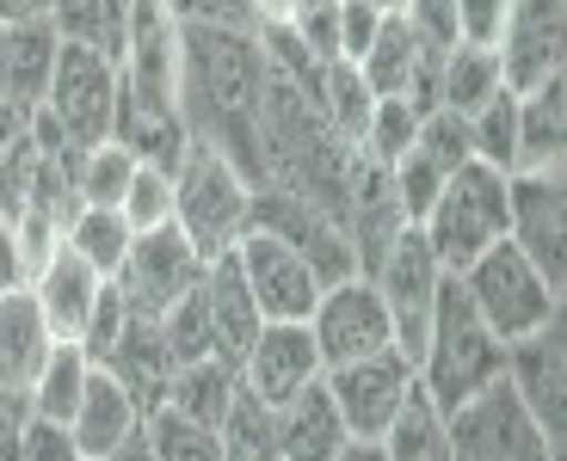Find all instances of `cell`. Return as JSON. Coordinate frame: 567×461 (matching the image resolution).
<instances>
[{"mask_svg":"<svg viewBox=\"0 0 567 461\" xmlns=\"http://www.w3.org/2000/svg\"><path fill=\"white\" fill-rule=\"evenodd\" d=\"M266 43L254 25L179 19V112L192 142L223 148L247 185H266L259 167V105H266Z\"/></svg>","mask_w":567,"mask_h":461,"instance_id":"1","label":"cell"},{"mask_svg":"<svg viewBox=\"0 0 567 461\" xmlns=\"http://www.w3.org/2000/svg\"><path fill=\"white\" fill-rule=\"evenodd\" d=\"M499 376H506V345H499L494 326L475 314L463 283L444 277L432 326H425V345H420V357H413V381H420L444 412H456V406L475 400V394Z\"/></svg>","mask_w":567,"mask_h":461,"instance_id":"2","label":"cell"},{"mask_svg":"<svg viewBox=\"0 0 567 461\" xmlns=\"http://www.w3.org/2000/svg\"><path fill=\"white\" fill-rule=\"evenodd\" d=\"M173 228H179L204 259L228 252L254 228V185L247 172L210 142H192L173 167Z\"/></svg>","mask_w":567,"mask_h":461,"instance_id":"3","label":"cell"},{"mask_svg":"<svg viewBox=\"0 0 567 461\" xmlns=\"http://www.w3.org/2000/svg\"><path fill=\"white\" fill-rule=\"evenodd\" d=\"M420 234L432 240L439 265L451 277H463L487 247L506 240V172L482 167V160H463L444 179V191L432 197V210L420 216Z\"/></svg>","mask_w":567,"mask_h":461,"instance_id":"4","label":"cell"},{"mask_svg":"<svg viewBox=\"0 0 567 461\" xmlns=\"http://www.w3.org/2000/svg\"><path fill=\"white\" fill-rule=\"evenodd\" d=\"M456 283L468 290L475 314L494 326L499 345H512V338H525V333H537V326L561 321V290H555V283L530 265L525 252L512 247V240L487 247Z\"/></svg>","mask_w":567,"mask_h":461,"instance_id":"5","label":"cell"},{"mask_svg":"<svg viewBox=\"0 0 567 461\" xmlns=\"http://www.w3.org/2000/svg\"><path fill=\"white\" fill-rule=\"evenodd\" d=\"M74 148H100L112 142V117H117V62L93 43H56V69H50V93L38 105Z\"/></svg>","mask_w":567,"mask_h":461,"instance_id":"6","label":"cell"},{"mask_svg":"<svg viewBox=\"0 0 567 461\" xmlns=\"http://www.w3.org/2000/svg\"><path fill=\"white\" fill-rule=\"evenodd\" d=\"M444 425H451V461H561V443H549V431L518 406L506 376L444 412Z\"/></svg>","mask_w":567,"mask_h":461,"instance_id":"7","label":"cell"},{"mask_svg":"<svg viewBox=\"0 0 567 461\" xmlns=\"http://www.w3.org/2000/svg\"><path fill=\"white\" fill-rule=\"evenodd\" d=\"M451 271L439 265V252H432V240L420 234V222H408L395 234V247L383 252V265L370 271V283H377V295H383L389 307V326H395V350L401 357H420L425 345V326H432V307H439V290Z\"/></svg>","mask_w":567,"mask_h":461,"instance_id":"8","label":"cell"},{"mask_svg":"<svg viewBox=\"0 0 567 461\" xmlns=\"http://www.w3.org/2000/svg\"><path fill=\"white\" fill-rule=\"evenodd\" d=\"M309 338L321 350V376L340 364H358V357H377V350L395 345V326H389V307L377 295L370 277H340V283H321L309 307Z\"/></svg>","mask_w":567,"mask_h":461,"instance_id":"9","label":"cell"},{"mask_svg":"<svg viewBox=\"0 0 567 461\" xmlns=\"http://www.w3.org/2000/svg\"><path fill=\"white\" fill-rule=\"evenodd\" d=\"M204 265H210V259L167 222V228H148V234H130V252H124V265H117L112 283L130 302V314L161 321L179 295H192L204 283Z\"/></svg>","mask_w":567,"mask_h":461,"instance_id":"10","label":"cell"},{"mask_svg":"<svg viewBox=\"0 0 567 461\" xmlns=\"http://www.w3.org/2000/svg\"><path fill=\"white\" fill-rule=\"evenodd\" d=\"M506 240L561 290L567 283V185L561 167L506 172Z\"/></svg>","mask_w":567,"mask_h":461,"instance_id":"11","label":"cell"},{"mask_svg":"<svg viewBox=\"0 0 567 461\" xmlns=\"http://www.w3.org/2000/svg\"><path fill=\"white\" fill-rule=\"evenodd\" d=\"M321 381H327V394H333V406H340L352 443H377V437L395 425L401 400L413 394V364L389 345V350H377V357H358V364L327 369Z\"/></svg>","mask_w":567,"mask_h":461,"instance_id":"12","label":"cell"},{"mask_svg":"<svg viewBox=\"0 0 567 461\" xmlns=\"http://www.w3.org/2000/svg\"><path fill=\"white\" fill-rule=\"evenodd\" d=\"M117 93L148 105H179V13L167 0H136L117 56Z\"/></svg>","mask_w":567,"mask_h":461,"instance_id":"13","label":"cell"},{"mask_svg":"<svg viewBox=\"0 0 567 461\" xmlns=\"http://www.w3.org/2000/svg\"><path fill=\"white\" fill-rule=\"evenodd\" d=\"M254 228H259V234H278L284 247H297L302 259L315 265V277H321V283H340V277H352V271H358L346 228L333 222L321 203H309V197H297V191L259 185V191H254Z\"/></svg>","mask_w":567,"mask_h":461,"instance_id":"14","label":"cell"},{"mask_svg":"<svg viewBox=\"0 0 567 461\" xmlns=\"http://www.w3.org/2000/svg\"><path fill=\"white\" fill-rule=\"evenodd\" d=\"M228 252H235V265H241L247 290L259 302V321H309L315 295H321V277H315V265L297 247H284L278 234L247 228Z\"/></svg>","mask_w":567,"mask_h":461,"instance_id":"15","label":"cell"},{"mask_svg":"<svg viewBox=\"0 0 567 461\" xmlns=\"http://www.w3.org/2000/svg\"><path fill=\"white\" fill-rule=\"evenodd\" d=\"M401 228H408V210H401V197H395V172L352 148V172H346V240H352L358 277H370V271L383 265V252L395 247Z\"/></svg>","mask_w":567,"mask_h":461,"instance_id":"16","label":"cell"},{"mask_svg":"<svg viewBox=\"0 0 567 461\" xmlns=\"http://www.w3.org/2000/svg\"><path fill=\"white\" fill-rule=\"evenodd\" d=\"M506 388L518 394L530 419L549 431V443L567 437V345H561V321L537 326V333L512 338L506 345Z\"/></svg>","mask_w":567,"mask_h":461,"instance_id":"17","label":"cell"},{"mask_svg":"<svg viewBox=\"0 0 567 461\" xmlns=\"http://www.w3.org/2000/svg\"><path fill=\"white\" fill-rule=\"evenodd\" d=\"M499 74H506L512 93L561 74L567 56V0H512L506 31H499Z\"/></svg>","mask_w":567,"mask_h":461,"instance_id":"18","label":"cell"},{"mask_svg":"<svg viewBox=\"0 0 567 461\" xmlns=\"http://www.w3.org/2000/svg\"><path fill=\"white\" fill-rule=\"evenodd\" d=\"M309 381H321V350L309 338V321H266L241 357V388H254L266 406H284Z\"/></svg>","mask_w":567,"mask_h":461,"instance_id":"19","label":"cell"},{"mask_svg":"<svg viewBox=\"0 0 567 461\" xmlns=\"http://www.w3.org/2000/svg\"><path fill=\"white\" fill-rule=\"evenodd\" d=\"M142 419H148V412H142L136 394H130L112 369H93L81 406H74V419H69V437H74V449H81V461H105L112 449H124L130 437H142Z\"/></svg>","mask_w":567,"mask_h":461,"instance_id":"20","label":"cell"},{"mask_svg":"<svg viewBox=\"0 0 567 461\" xmlns=\"http://www.w3.org/2000/svg\"><path fill=\"white\" fill-rule=\"evenodd\" d=\"M198 295H204V314H210L216 357H228V364L241 369L247 345L259 338V326H266V321H259V302H254V290H247L241 265H235V252H216L210 265H204Z\"/></svg>","mask_w":567,"mask_h":461,"instance_id":"21","label":"cell"},{"mask_svg":"<svg viewBox=\"0 0 567 461\" xmlns=\"http://www.w3.org/2000/svg\"><path fill=\"white\" fill-rule=\"evenodd\" d=\"M271 412H278V461H340V449L352 443L327 381H309L302 394H290Z\"/></svg>","mask_w":567,"mask_h":461,"instance_id":"22","label":"cell"},{"mask_svg":"<svg viewBox=\"0 0 567 461\" xmlns=\"http://www.w3.org/2000/svg\"><path fill=\"white\" fill-rule=\"evenodd\" d=\"M50 345H56V333H50V321H43L31 283H19V290L0 295V388L25 394L31 376L43 369V357H50Z\"/></svg>","mask_w":567,"mask_h":461,"instance_id":"23","label":"cell"},{"mask_svg":"<svg viewBox=\"0 0 567 461\" xmlns=\"http://www.w3.org/2000/svg\"><path fill=\"white\" fill-rule=\"evenodd\" d=\"M112 142L130 148L142 167H161L173 172L192 148V129H185V112L179 105H148V98H130L117 93V117H112Z\"/></svg>","mask_w":567,"mask_h":461,"instance_id":"24","label":"cell"},{"mask_svg":"<svg viewBox=\"0 0 567 461\" xmlns=\"http://www.w3.org/2000/svg\"><path fill=\"white\" fill-rule=\"evenodd\" d=\"M100 290H105V277L69 247H56V259L31 277V295H38L43 321H50L56 338H81V326H86V314H93V302H100Z\"/></svg>","mask_w":567,"mask_h":461,"instance_id":"25","label":"cell"},{"mask_svg":"<svg viewBox=\"0 0 567 461\" xmlns=\"http://www.w3.org/2000/svg\"><path fill=\"white\" fill-rule=\"evenodd\" d=\"M567 142V86L561 74L518 93V167H561Z\"/></svg>","mask_w":567,"mask_h":461,"instance_id":"26","label":"cell"},{"mask_svg":"<svg viewBox=\"0 0 567 461\" xmlns=\"http://www.w3.org/2000/svg\"><path fill=\"white\" fill-rule=\"evenodd\" d=\"M56 43L62 31L50 19H31V25H7V93L13 105L38 112L43 93H50V69H56Z\"/></svg>","mask_w":567,"mask_h":461,"instance_id":"27","label":"cell"},{"mask_svg":"<svg viewBox=\"0 0 567 461\" xmlns=\"http://www.w3.org/2000/svg\"><path fill=\"white\" fill-rule=\"evenodd\" d=\"M235 388H241V369L228 357H192V364H173L161 406H173V412H185L198 425H216L228 412V400H235Z\"/></svg>","mask_w":567,"mask_h":461,"instance_id":"28","label":"cell"},{"mask_svg":"<svg viewBox=\"0 0 567 461\" xmlns=\"http://www.w3.org/2000/svg\"><path fill=\"white\" fill-rule=\"evenodd\" d=\"M383 461H451V425H444V406L413 381V394L401 400L395 425L383 437Z\"/></svg>","mask_w":567,"mask_h":461,"instance_id":"29","label":"cell"},{"mask_svg":"<svg viewBox=\"0 0 567 461\" xmlns=\"http://www.w3.org/2000/svg\"><path fill=\"white\" fill-rule=\"evenodd\" d=\"M494 93H506L499 50H482V43H451V50H444V74H439V105H444V112L475 117Z\"/></svg>","mask_w":567,"mask_h":461,"instance_id":"30","label":"cell"},{"mask_svg":"<svg viewBox=\"0 0 567 461\" xmlns=\"http://www.w3.org/2000/svg\"><path fill=\"white\" fill-rule=\"evenodd\" d=\"M86 376H93V357H86L74 338H56V345H50V357H43V369L31 376L25 406L38 412V419L69 425L74 406H81V394H86Z\"/></svg>","mask_w":567,"mask_h":461,"instance_id":"31","label":"cell"},{"mask_svg":"<svg viewBox=\"0 0 567 461\" xmlns=\"http://www.w3.org/2000/svg\"><path fill=\"white\" fill-rule=\"evenodd\" d=\"M425 43L413 38V25L401 13H383V25H377V38H370V50L358 56V74L370 81V93L377 98H401L413 81V69H420Z\"/></svg>","mask_w":567,"mask_h":461,"instance_id":"32","label":"cell"},{"mask_svg":"<svg viewBox=\"0 0 567 461\" xmlns=\"http://www.w3.org/2000/svg\"><path fill=\"white\" fill-rule=\"evenodd\" d=\"M309 98L321 105L327 124L340 129V142L358 148V136H364V124H370V105H377V93H370V81L358 74V62H321Z\"/></svg>","mask_w":567,"mask_h":461,"instance_id":"33","label":"cell"},{"mask_svg":"<svg viewBox=\"0 0 567 461\" xmlns=\"http://www.w3.org/2000/svg\"><path fill=\"white\" fill-rule=\"evenodd\" d=\"M216 437H223V461H278V412L254 388H235L228 412L216 419Z\"/></svg>","mask_w":567,"mask_h":461,"instance_id":"34","label":"cell"},{"mask_svg":"<svg viewBox=\"0 0 567 461\" xmlns=\"http://www.w3.org/2000/svg\"><path fill=\"white\" fill-rule=\"evenodd\" d=\"M62 247L81 252L86 265L100 271V277H117V265H124V252H130V222H124L117 210L81 203V210L69 216V228H62Z\"/></svg>","mask_w":567,"mask_h":461,"instance_id":"35","label":"cell"},{"mask_svg":"<svg viewBox=\"0 0 567 461\" xmlns=\"http://www.w3.org/2000/svg\"><path fill=\"white\" fill-rule=\"evenodd\" d=\"M142 443L155 449V461H223V437H216V425L185 419V412H173V406H148Z\"/></svg>","mask_w":567,"mask_h":461,"instance_id":"36","label":"cell"},{"mask_svg":"<svg viewBox=\"0 0 567 461\" xmlns=\"http://www.w3.org/2000/svg\"><path fill=\"white\" fill-rule=\"evenodd\" d=\"M468 148L494 172H518V93H494L482 112L468 117Z\"/></svg>","mask_w":567,"mask_h":461,"instance_id":"37","label":"cell"},{"mask_svg":"<svg viewBox=\"0 0 567 461\" xmlns=\"http://www.w3.org/2000/svg\"><path fill=\"white\" fill-rule=\"evenodd\" d=\"M413 136H420V112H413L408 98H377V105H370L364 136H358V154H370V160L395 167L401 154L413 148Z\"/></svg>","mask_w":567,"mask_h":461,"instance_id":"38","label":"cell"},{"mask_svg":"<svg viewBox=\"0 0 567 461\" xmlns=\"http://www.w3.org/2000/svg\"><path fill=\"white\" fill-rule=\"evenodd\" d=\"M117 216L130 222V234L167 228V222H173V172L142 167V160H136V172H130V185H124V203H117Z\"/></svg>","mask_w":567,"mask_h":461,"instance_id":"39","label":"cell"},{"mask_svg":"<svg viewBox=\"0 0 567 461\" xmlns=\"http://www.w3.org/2000/svg\"><path fill=\"white\" fill-rule=\"evenodd\" d=\"M136 172V154L117 148V142H100V148L81 154V203H100V210H117L124 203V185Z\"/></svg>","mask_w":567,"mask_h":461,"instance_id":"40","label":"cell"},{"mask_svg":"<svg viewBox=\"0 0 567 461\" xmlns=\"http://www.w3.org/2000/svg\"><path fill=\"white\" fill-rule=\"evenodd\" d=\"M284 31H290L315 62H340V0H302L297 13L284 19Z\"/></svg>","mask_w":567,"mask_h":461,"instance_id":"41","label":"cell"},{"mask_svg":"<svg viewBox=\"0 0 567 461\" xmlns=\"http://www.w3.org/2000/svg\"><path fill=\"white\" fill-rule=\"evenodd\" d=\"M512 0H456V43H482L494 50L499 31H506Z\"/></svg>","mask_w":567,"mask_h":461,"instance_id":"42","label":"cell"},{"mask_svg":"<svg viewBox=\"0 0 567 461\" xmlns=\"http://www.w3.org/2000/svg\"><path fill=\"white\" fill-rule=\"evenodd\" d=\"M401 19H408L413 38L432 43V50H451L456 43V0H408Z\"/></svg>","mask_w":567,"mask_h":461,"instance_id":"43","label":"cell"},{"mask_svg":"<svg viewBox=\"0 0 567 461\" xmlns=\"http://www.w3.org/2000/svg\"><path fill=\"white\" fill-rule=\"evenodd\" d=\"M19 461H81V449H74L69 425L38 419V412H31V419H25V449H19Z\"/></svg>","mask_w":567,"mask_h":461,"instance_id":"44","label":"cell"},{"mask_svg":"<svg viewBox=\"0 0 567 461\" xmlns=\"http://www.w3.org/2000/svg\"><path fill=\"white\" fill-rule=\"evenodd\" d=\"M50 25L74 43H93L100 50V31H105V0H56L50 7Z\"/></svg>","mask_w":567,"mask_h":461,"instance_id":"45","label":"cell"},{"mask_svg":"<svg viewBox=\"0 0 567 461\" xmlns=\"http://www.w3.org/2000/svg\"><path fill=\"white\" fill-rule=\"evenodd\" d=\"M377 25H383V13H377L370 0H340V62L364 56L370 38H377Z\"/></svg>","mask_w":567,"mask_h":461,"instance_id":"46","label":"cell"},{"mask_svg":"<svg viewBox=\"0 0 567 461\" xmlns=\"http://www.w3.org/2000/svg\"><path fill=\"white\" fill-rule=\"evenodd\" d=\"M179 19H223V25H254L247 0H167Z\"/></svg>","mask_w":567,"mask_h":461,"instance_id":"47","label":"cell"},{"mask_svg":"<svg viewBox=\"0 0 567 461\" xmlns=\"http://www.w3.org/2000/svg\"><path fill=\"white\" fill-rule=\"evenodd\" d=\"M31 117L38 112H25V105H13V98H0V167L31 142Z\"/></svg>","mask_w":567,"mask_h":461,"instance_id":"48","label":"cell"},{"mask_svg":"<svg viewBox=\"0 0 567 461\" xmlns=\"http://www.w3.org/2000/svg\"><path fill=\"white\" fill-rule=\"evenodd\" d=\"M25 283V265H19V247H13V228L0 222V295Z\"/></svg>","mask_w":567,"mask_h":461,"instance_id":"49","label":"cell"},{"mask_svg":"<svg viewBox=\"0 0 567 461\" xmlns=\"http://www.w3.org/2000/svg\"><path fill=\"white\" fill-rule=\"evenodd\" d=\"M56 0H0V25H31V19H50Z\"/></svg>","mask_w":567,"mask_h":461,"instance_id":"50","label":"cell"},{"mask_svg":"<svg viewBox=\"0 0 567 461\" xmlns=\"http://www.w3.org/2000/svg\"><path fill=\"white\" fill-rule=\"evenodd\" d=\"M247 7H254V31H259V25H284L302 0H247Z\"/></svg>","mask_w":567,"mask_h":461,"instance_id":"51","label":"cell"},{"mask_svg":"<svg viewBox=\"0 0 567 461\" xmlns=\"http://www.w3.org/2000/svg\"><path fill=\"white\" fill-rule=\"evenodd\" d=\"M105 461H155V449L142 443V437H130V443H124V449H112Z\"/></svg>","mask_w":567,"mask_h":461,"instance_id":"52","label":"cell"},{"mask_svg":"<svg viewBox=\"0 0 567 461\" xmlns=\"http://www.w3.org/2000/svg\"><path fill=\"white\" fill-rule=\"evenodd\" d=\"M340 461H383V443H346Z\"/></svg>","mask_w":567,"mask_h":461,"instance_id":"53","label":"cell"},{"mask_svg":"<svg viewBox=\"0 0 567 461\" xmlns=\"http://www.w3.org/2000/svg\"><path fill=\"white\" fill-rule=\"evenodd\" d=\"M0 93H7V25H0Z\"/></svg>","mask_w":567,"mask_h":461,"instance_id":"54","label":"cell"},{"mask_svg":"<svg viewBox=\"0 0 567 461\" xmlns=\"http://www.w3.org/2000/svg\"><path fill=\"white\" fill-rule=\"evenodd\" d=\"M370 7H377V13H401V7H408V0H370Z\"/></svg>","mask_w":567,"mask_h":461,"instance_id":"55","label":"cell"}]
</instances>
